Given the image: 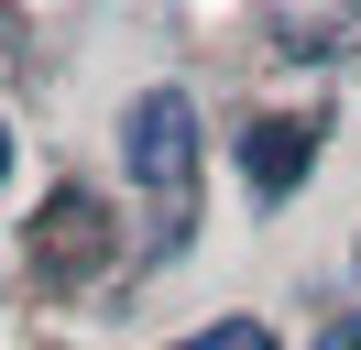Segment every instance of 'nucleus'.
Wrapping results in <instances>:
<instances>
[{
    "instance_id": "nucleus-4",
    "label": "nucleus",
    "mask_w": 361,
    "mask_h": 350,
    "mask_svg": "<svg viewBox=\"0 0 361 350\" xmlns=\"http://www.w3.org/2000/svg\"><path fill=\"white\" fill-rule=\"evenodd\" d=\"M186 350H274V328H263V318H219L208 339H186Z\"/></svg>"
},
{
    "instance_id": "nucleus-3",
    "label": "nucleus",
    "mask_w": 361,
    "mask_h": 350,
    "mask_svg": "<svg viewBox=\"0 0 361 350\" xmlns=\"http://www.w3.org/2000/svg\"><path fill=\"white\" fill-rule=\"evenodd\" d=\"M307 164H317V131H307V121H252V131H241V175H252V197L307 186Z\"/></svg>"
},
{
    "instance_id": "nucleus-7",
    "label": "nucleus",
    "mask_w": 361,
    "mask_h": 350,
    "mask_svg": "<svg viewBox=\"0 0 361 350\" xmlns=\"http://www.w3.org/2000/svg\"><path fill=\"white\" fill-rule=\"evenodd\" d=\"M0 175H11V121H0Z\"/></svg>"
},
{
    "instance_id": "nucleus-2",
    "label": "nucleus",
    "mask_w": 361,
    "mask_h": 350,
    "mask_svg": "<svg viewBox=\"0 0 361 350\" xmlns=\"http://www.w3.org/2000/svg\"><path fill=\"white\" fill-rule=\"evenodd\" d=\"M99 252H110V219H99L88 197H55V208L33 219V262H44V284H77Z\"/></svg>"
},
{
    "instance_id": "nucleus-8",
    "label": "nucleus",
    "mask_w": 361,
    "mask_h": 350,
    "mask_svg": "<svg viewBox=\"0 0 361 350\" xmlns=\"http://www.w3.org/2000/svg\"><path fill=\"white\" fill-rule=\"evenodd\" d=\"M350 262H361V252H350Z\"/></svg>"
},
{
    "instance_id": "nucleus-5",
    "label": "nucleus",
    "mask_w": 361,
    "mask_h": 350,
    "mask_svg": "<svg viewBox=\"0 0 361 350\" xmlns=\"http://www.w3.org/2000/svg\"><path fill=\"white\" fill-rule=\"evenodd\" d=\"M285 33V55H339V22H274Z\"/></svg>"
},
{
    "instance_id": "nucleus-6",
    "label": "nucleus",
    "mask_w": 361,
    "mask_h": 350,
    "mask_svg": "<svg viewBox=\"0 0 361 350\" xmlns=\"http://www.w3.org/2000/svg\"><path fill=\"white\" fill-rule=\"evenodd\" d=\"M317 350H361V318H339V328H329V339H317Z\"/></svg>"
},
{
    "instance_id": "nucleus-1",
    "label": "nucleus",
    "mask_w": 361,
    "mask_h": 350,
    "mask_svg": "<svg viewBox=\"0 0 361 350\" xmlns=\"http://www.w3.org/2000/svg\"><path fill=\"white\" fill-rule=\"evenodd\" d=\"M121 164H132V186H154V197H176L186 175H197V109H186V88H142L132 99Z\"/></svg>"
}]
</instances>
